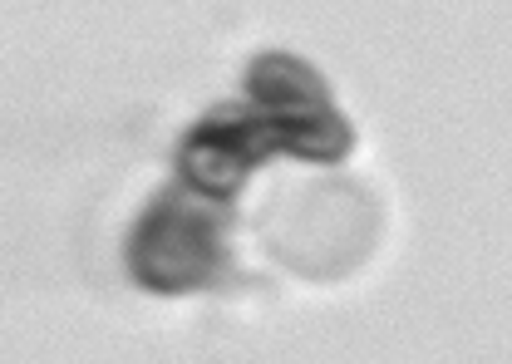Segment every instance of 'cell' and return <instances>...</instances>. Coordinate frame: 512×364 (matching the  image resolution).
I'll use <instances>...</instances> for the list:
<instances>
[{
  "label": "cell",
  "mask_w": 512,
  "mask_h": 364,
  "mask_svg": "<svg viewBox=\"0 0 512 364\" xmlns=\"http://www.w3.org/2000/svg\"><path fill=\"white\" fill-rule=\"evenodd\" d=\"M252 109L266 123L271 153L301 163H340L355 148V133L330 99V84L301 55H256L247 69Z\"/></svg>",
  "instance_id": "7a4b0ae2"
},
{
  "label": "cell",
  "mask_w": 512,
  "mask_h": 364,
  "mask_svg": "<svg viewBox=\"0 0 512 364\" xmlns=\"http://www.w3.org/2000/svg\"><path fill=\"white\" fill-rule=\"evenodd\" d=\"M227 261V217L222 202L192 192L188 182L163 187L133 222L128 276L153 296H188L217 281Z\"/></svg>",
  "instance_id": "6da1fadb"
},
{
  "label": "cell",
  "mask_w": 512,
  "mask_h": 364,
  "mask_svg": "<svg viewBox=\"0 0 512 364\" xmlns=\"http://www.w3.org/2000/svg\"><path fill=\"white\" fill-rule=\"evenodd\" d=\"M266 158H276V153H271L261 114L256 109H222V114L197 119L183 133L178 178L212 202H232L242 192V182L252 178V168H261Z\"/></svg>",
  "instance_id": "3957f363"
}]
</instances>
